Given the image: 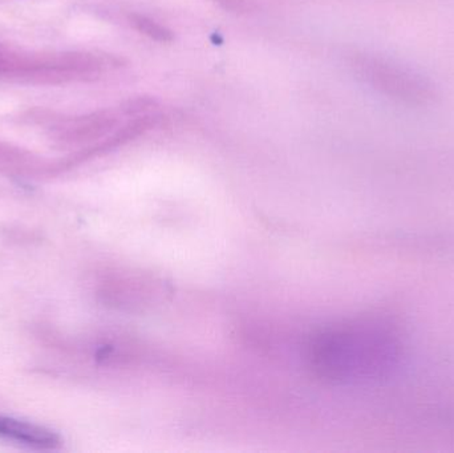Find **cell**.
Here are the masks:
<instances>
[{
	"label": "cell",
	"instance_id": "cell-2",
	"mask_svg": "<svg viewBox=\"0 0 454 453\" xmlns=\"http://www.w3.org/2000/svg\"><path fill=\"white\" fill-rule=\"evenodd\" d=\"M357 76L384 98L410 108L431 105L437 98L434 82L420 72L383 56L357 53L352 58Z\"/></svg>",
	"mask_w": 454,
	"mask_h": 453
},
{
	"label": "cell",
	"instance_id": "cell-1",
	"mask_svg": "<svg viewBox=\"0 0 454 453\" xmlns=\"http://www.w3.org/2000/svg\"><path fill=\"white\" fill-rule=\"evenodd\" d=\"M402 338L391 322H357L331 330L311 346L312 367L336 382H360L383 377L402 355Z\"/></svg>",
	"mask_w": 454,
	"mask_h": 453
},
{
	"label": "cell",
	"instance_id": "cell-4",
	"mask_svg": "<svg viewBox=\"0 0 454 453\" xmlns=\"http://www.w3.org/2000/svg\"><path fill=\"white\" fill-rule=\"evenodd\" d=\"M130 24L135 27L136 31L140 32L141 35H145L149 39L154 40L159 43H170L175 39V35L167 27L162 24L157 23L153 19L148 16L135 15L130 16Z\"/></svg>",
	"mask_w": 454,
	"mask_h": 453
},
{
	"label": "cell",
	"instance_id": "cell-3",
	"mask_svg": "<svg viewBox=\"0 0 454 453\" xmlns=\"http://www.w3.org/2000/svg\"><path fill=\"white\" fill-rule=\"evenodd\" d=\"M0 436L39 449H55L60 443V439L53 431L4 417H0Z\"/></svg>",
	"mask_w": 454,
	"mask_h": 453
},
{
	"label": "cell",
	"instance_id": "cell-5",
	"mask_svg": "<svg viewBox=\"0 0 454 453\" xmlns=\"http://www.w3.org/2000/svg\"><path fill=\"white\" fill-rule=\"evenodd\" d=\"M212 2L223 7V10L234 13H247L253 10L248 0H212Z\"/></svg>",
	"mask_w": 454,
	"mask_h": 453
}]
</instances>
